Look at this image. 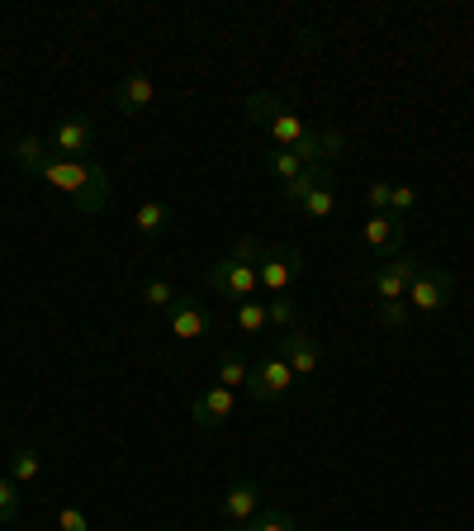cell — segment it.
Listing matches in <instances>:
<instances>
[{"mask_svg":"<svg viewBox=\"0 0 474 531\" xmlns=\"http://www.w3.org/2000/svg\"><path fill=\"white\" fill-rule=\"evenodd\" d=\"M34 176L43 185H53V190H67L81 214H105V204H110V176H105V166H95L91 157H86V162L48 157Z\"/></svg>","mask_w":474,"mask_h":531,"instance_id":"1","label":"cell"},{"mask_svg":"<svg viewBox=\"0 0 474 531\" xmlns=\"http://www.w3.org/2000/svg\"><path fill=\"white\" fill-rule=\"evenodd\" d=\"M290 389H294V370H290V361H285L280 351L261 356V361L252 366V380H247L252 403H280Z\"/></svg>","mask_w":474,"mask_h":531,"instance_id":"2","label":"cell"},{"mask_svg":"<svg viewBox=\"0 0 474 531\" xmlns=\"http://www.w3.org/2000/svg\"><path fill=\"white\" fill-rule=\"evenodd\" d=\"M451 294H456V275L441 271V266H422V271L413 275V285H408V309L441 313L451 304Z\"/></svg>","mask_w":474,"mask_h":531,"instance_id":"3","label":"cell"},{"mask_svg":"<svg viewBox=\"0 0 474 531\" xmlns=\"http://www.w3.org/2000/svg\"><path fill=\"white\" fill-rule=\"evenodd\" d=\"M422 271L418 257H408V252H399L394 261H380L375 271L365 275V285L380 294V304H389V299H403L408 304V285H413V275Z\"/></svg>","mask_w":474,"mask_h":531,"instance_id":"4","label":"cell"},{"mask_svg":"<svg viewBox=\"0 0 474 531\" xmlns=\"http://www.w3.org/2000/svg\"><path fill=\"white\" fill-rule=\"evenodd\" d=\"M209 290L223 294V299H233V304H247V299L261 294V285H256V266L233 261V257L214 261V266H209Z\"/></svg>","mask_w":474,"mask_h":531,"instance_id":"5","label":"cell"},{"mask_svg":"<svg viewBox=\"0 0 474 531\" xmlns=\"http://www.w3.org/2000/svg\"><path fill=\"white\" fill-rule=\"evenodd\" d=\"M294 275H299V252L294 247H266L261 261H256V285H261L266 299L271 294H290Z\"/></svg>","mask_w":474,"mask_h":531,"instance_id":"6","label":"cell"},{"mask_svg":"<svg viewBox=\"0 0 474 531\" xmlns=\"http://www.w3.org/2000/svg\"><path fill=\"white\" fill-rule=\"evenodd\" d=\"M166 328H171L176 342H200V337H209V328H214V313L200 309V299L181 294V299L166 309Z\"/></svg>","mask_w":474,"mask_h":531,"instance_id":"7","label":"cell"},{"mask_svg":"<svg viewBox=\"0 0 474 531\" xmlns=\"http://www.w3.org/2000/svg\"><path fill=\"white\" fill-rule=\"evenodd\" d=\"M275 351L290 361L294 370V380H309L313 370L323 366V347H318V337L304 328H294V332H280V342H275Z\"/></svg>","mask_w":474,"mask_h":531,"instance_id":"8","label":"cell"},{"mask_svg":"<svg viewBox=\"0 0 474 531\" xmlns=\"http://www.w3.org/2000/svg\"><path fill=\"white\" fill-rule=\"evenodd\" d=\"M95 147V119L91 114H72L53 129V152L67 162H86V152Z\"/></svg>","mask_w":474,"mask_h":531,"instance_id":"9","label":"cell"},{"mask_svg":"<svg viewBox=\"0 0 474 531\" xmlns=\"http://www.w3.org/2000/svg\"><path fill=\"white\" fill-rule=\"evenodd\" d=\"M152 100H157V81L147 72H128L119 86L110 91V105L119 114H128V119H138V114L152 110Z\"/></svg>","mask_w":474,"mask_h":531,"instance_id":"10","label":"cell"},{"mask_svg":"<svg viewBox=\"0 0 474 531\" xmlns=\"http://www.w3.org/2000/svg\"><path fill=\"white\" fill-rule=\"evenodd\" d=\"M233 413H237V394H233V389H223V385H209V389H200V394L190 399V418L200 422L204 432L223 427Z\"/></svg>","mask_w":474,"mask_h":531,"instance_id":"11","label":"cell"},{"mask_svg":"<svg viewBox=\"0 0 474 531\" xmlns=\"http://www.w3.org/2000/svg\"><path fill=\"white\" fill-rule=\"evenodd\" d=\"M365 247L375 252L380 261H394L403 252V238H408V228H403V219H394V214H370L365 219Z\"/></svg>","mask_w":474,"mask_h":531,"instance_id":"12","label":"cell"},{"mask_svg":"<svg viewBox=\"0 0 474 531\" xmlns=\"http://www.w3.org/2000/svg\"><path fill=\"white\" fill-rule=\"evenodd\" d=\"M256 513H261V484H256V479L228 484V494H223V517H228L233 527H247Z\"/></svg>","mask_w":474,"mask_h":531,"instance_id":"13","label":"cell"},{"mask_svg":"<svg viewBox=\"0 0 474 531\" xmlns=\"http://www.w3.org/2000/svg\"><path fill=\"white\" fill-rule=\"evenodd\" d=\"M171 219H176V209L166 200H143L138 214H133V228H138L143 238H162L166 228H171Z\"/></svg>","mask_w":474,"mask_h":531,"instance_id":"14","label":"cell"},{"mask_svg":"<svg viewBox=\"0 0 474 531\" xmlns=\"http://www.w3.org/2000/svg\"><path fill=\"white\" fill-rule=\"evenodd\" d=\"M247 380H252V366L237 356V351H223L219 356V366H214V385H223V389H247Z\"/></svg>","mask_w":474,"mask_h":531,"instance_id":"15","label":"cell"},{"mask_svg":"<svg viewBox=\"0 0 474 531\" xmlns=\"http://www.w3.org/2000/svg\"><path fill=\"white\" fill-rule=\"evenodd\" d=\"M318 185H332V166H309L304 176H294V181L285 185V200H290L294 209H299V204L309 200V195L318 190Z\"/></svg>","mask_w":474,"mask_h":531,"instance_id":"16","label":"cell"},{"mask_svg":"<svg viewBox=\"0 0 474 531\" xmlns=\"http://www.w3.org/2000/svg\"><path fill=\"white\" fill-rule=\"evenodd\" d=\"M266 171H271L280 185H290L294 176H304V171H309V162H304L299 152H290V147H275V152H266Z\"/></svg>","mask_w":474,"mask_h":531,"instance_id":"17","label":"cell"},{"mask_svg":"<svg viewBox=\"0 0 474 531\" xmlns=\"http://www.w3.org/2000/svg\"><path fill=\"white\" fill-rule=\"evenodd\" d=\"M10 157H15V162L24 166V171H29V176H34L38 166L48 162V143H43V138H38V133H24V138H19V143L10 147Z\"/></svg>","mask_w":474,"mask_h":531,"instance_id":"18","label":"cell"},{"mask_svg":"<svg viewBox=\"0 0 474 531\" xmlns=\"http://www.w3.org/2000/svg\"><path fill=\"white\" fill-rule=\"evenodd\" d=\"M266 328H271V318H266V299H247V304H237V332H242V337H261Z\"/></svg>","mask_w":474,"mask_h":531,"instance_id":"19","label":"cell"},{"mask_svg":"<svg viewBox=\"0 0 474 531\" xmlns=\"http://www.w3.org/2000/svg\"><path fill=\"white\" fill-rule=\"evenodd\" d=\"M266 318H271V328L294 332L299 328V304H294L290 294H271V299H266Z\"/></svg>","mask_w":474,"mask_h":531,"instance_id":"20","label":"cell"},{"mask_svg":"<svg viewBox=\"0 0 474 531\" xmlns=\"http://www.w3.org/2000/svg\"><path fill=\"white\" fill-rule=\"evenodd\" d=\"M38 470H43V460H38L34 446H19L15 456H10V479H15V484H34Z\"/></svg>","mask_w":474,"mask_h":531,"instance_id":"21","label":"cell"},{"mask_svg":"<svg viewBox=\"0 0 474 531\" xmlns=\"http://www.w3.org/2000/svg\"><path fill=\"white\" fill-rule=\"evenodd\" d=\"M176 299H181V294L171 290V280H147V285H143V304L152 313H166L171 304H176Z\"/></svg>","mask_w":474,"mask_h":531,"instance_id":"22","label":"cell"},{"mask_svg":"<svg viewBox=\"0 0 474 531\" xmlns=\"http://www.w3.org/2000/svg\"><path fill=\"white\" fill-rule=\"evenodd\" d=\"M299 209H304L309 219H332V209H337V190H332V185H318V190H313Z\"/></svg>","mask_w":474,"mask_h":531,"instance_id":"23","label":"cell"},{"mask_svg":"<svg viewBox=\"0 0 474 531\" xmlns=\"http://www.w3.org/2000/svg\"><path fill=\"white\" fill-rule=\"evenodd\" d=\"M413 204H418V185H408V181L389 185V214H394V219H403Z\"/></svg>","mask_w":474,"mask_h":531,"instance_id":"24","label":"cell"},{"mask_svg":"<svg viewBox=\"0 0 474 531\" xmlns=\"http://www.w3.org/2000/svg\"><path fill=\"white\" fill-rule=\"evenodd\" d=\"M19 517V484L10 475H0V527H10Z\"/></svg>","mask_w":474,"mask_h":531,"instance_id":"25","label":"cell"},{"mask_svg":"<svg viewBox=\"0 0 474 531\" xmlns=\"http://www.w3.org/2000/svg\"><path fill=\"white\" fill-rule=\"evenodd\" d=\"M247 531H299V527H294L290 513H280V508H266V513H256L252 522H247Z\"/></svg>","mask_w":474,"mask_h":531,"instance_id":"26","label":"cell"},{"mask_svg":"<svg viewBox=\"0 0 474 531\" xmlns=\"http://www.w3.org/2000/svg\"><path fill=\"white\" fill-rule=\"evenodd\" d=\"M261 252H266V242H256V238H237L228 257H233V261H247V266H256V261H261Z\"/></svg>","mask_w":474,"mask_h":531,"instance_id":"27","label":"cell"},{"mask_svg":"<svg viewBox=\"0 0 474 531\" xmlns=\"http://www.w3.org/2000/svg\"><path fill=\"white\" fill-rule=\"evenodd\" d=\"M365 200H370V214H389V181H370Z\"/></svg>","mask_w":474,"mask_h":531,"instance_id":"28","label":"cell"},{"mask_svg":"<svg viewBox=\"0 0 474 531\" xmlns=\"http://www.w3.org/2000/svg\"><path fill=\"white\" fill-rule=\"evenodd\" d=\"M380 323H384V328H403V323H408V304H403V299L380 304Z\"/></svg>","mask_w":474,"mask_h":531,"instance_id":"29","label":"cell"},{"mask_svg":"<svg viewBox=\"0 0 474 531\" xmlns=\"http://www.w3.org/2000/svg\"><path fill=\"white\" fill-rule=\"evenodd\" d=\"M57 531H91V517L81 513V508H62L57 513Z\"/></svg>","mask_w":474,"mask_h":531,"instance_id":"30","label":"cell"},{"mask_svg":"<svg viewBox=\"0 0 474 531\" xmlns=\"http://www.w3.org/2000/svg\"><path fill=\"white\" fill-rule=\"evenodd\" d=\"M223 531H247V527H233V522H228V527H223Z\"/></svg>","mask_w":474,"mask_h":531,"instance_id":"31","label":"cell"}]
</instances>
